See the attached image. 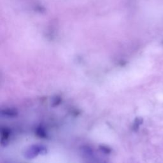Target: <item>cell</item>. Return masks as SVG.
Here are the masks:
<instances>
[{
  "mask_svg": "<svg viewBox=\"0 0 163 163\" xmlns=\"http://www.w3.org/2000/svg\"><path fill=\"white\" fill-rule=\"evenodd\" d=\"M47 152V149L43 145H33L27 150L25 156L27 159H31L35 158L38 154H45Z\"/></svg>",
  "mask_w": 163,
  "mask_h": 163,
  "instance_id": "1",
  "label": "cell"
},
{
  "mask_svg": "<svg viewBox=\"0 0 163 163\" xmlns=\"http://www.w3.org/2000/svg\"><path fill=\"white\" fill-rule=\"evenodd\" d=\"M143 120L142 117H137L136 118L135 121H134V124H133V129L134 131H137L139 129V126H141L143 124Z\"/></svg>",
  "mask_w": 163,
  "mask_h": 163,
  "instance_id": "2",
  "label": "cell"
},
{
  "mask_svg": "<svg viewBox=\"0 0 163 163\" xmlns=\"http://www.w3.org/2000/svg\"><path fill=\"white\" fill-rule=\"evenodd\" d=\"M36 133L38 134V136L41 137V138H45L46 137L45 131L44 129H43L42 127H39L37 129Z\"/></svg>",
  "mask_w": 163,
  "mask_h": 163,
  "instance_id": "4",
  "label": "cell"
},
{
  "mask_svg": "<svg viewBox=\"0 0 163 163\" xmlns=\"http://www.w3.org/2000/svg\"><path fill=\"white\" fill-rule=\"evenodd\" d=\"M5 114L6 116L14 117L17 114V111L15 109H7L5 110Z\"/></svg>",
  "mask_w": 163,
  "mask_h": 163,
  "instance_id": "3",
  "label": "cell"
}]
</instances>
